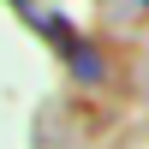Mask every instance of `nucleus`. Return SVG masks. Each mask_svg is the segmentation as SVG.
I'll return each instance as SVG.
<instances>
[{
    "instance_id": "1",
    "label": "nucleus",
    "mask_w": 149,
    "mask_h": 149,
    "mask_svg": "<svg viewBox=\"0 0 149 149\" xmlns=\"http://www.w3.org/2000/svg\"><path fill=\"white\" fill-rule=\"evenodd\" d=\"M143 6H149V0H143Z\"/></svg>"
}]
</instances>
